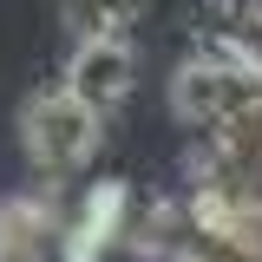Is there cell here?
Listing matches in <instances>:
<instances>
[{
	"mask_svg": "<svg viewBox=\"0 0 262 262\" xmlns=\"http://www.w3.org/2000/svg\"><path fill=\"white\" fill-rule=\"evenodd\" d=\"M98 138H105V118H98L92 105H79L66 85L33 92L27 112H20V144H27V164L39 177H72V170H85L92 151H98Z\"/></svg>",
	"mask_w": 262,
	"mask_h": 262,
	"instance_id": "1",
	"label": "cell"
},
{
	"mask_svg": "<svg viewBox=\"0 0 262 262\" xmlns=\"http://www.w3.org/2000/svg\"><path fill=\"white\" fill-rule=\"evenodd\" d=\"M138 85V53H131L125 33H92V39H72V59H66V92L79 105H92L98 118H112Z\"/></svg>",
	"mask_w": 262,
	"mask_h": 262,
	"instance_id": "2",
	"label": "cell"
},
{
	"mask_svg": "<svg viewBox=\"0 0 262 262\" xmlns=\"http://www.w3.org/2000/svg\"><path fill=\"white\" fill-rule=\"evenodd\" d=\"M112 236H125V184H98V190L85 196V216L72 223L66 256H72V262H85V256H98Z\"/></svg>",
	"mask_w": 262,
	"mask_h": 262,
	"instance_id": "3",
	"label": "cell"
},
{
	"mask_svg": "<svg viewBox=\"0 0 262 262\" xmlns=\"http://www.w3.org/2000/svg\"><path fill=\"white\" fill-rule=\"evenodd\" d=\"M151 0H59V20L72 39H92V33H125Z\"/></svg>",
	"mask_w": 262,
	"mask_h": 262,
	"instance_id": "4",
	"label": "cell"
}]
</instances>
